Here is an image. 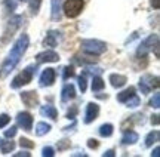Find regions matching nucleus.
I'll use <instances>...</instances> for the list:
<instances>
[{
  "instance_id": "nucleus-30",
  "label": "nucleus",
  "mask_w": 160,
  "mask_h": 157,
  "mask_svg": "<svg viewBox=\"0 0 160 157\" xmlns=\"http://www.w3.org/2000/svg\"><path fill=\"white\" fill-rule=\"evenodd\" d=\"M19 145L22 147V148H34V142H31V141L28 140V138H21L19 140Z\"/></svg>"
},
{
  "instance_id": "nucleus-13",
  "label": "nucleus",
  "mask_w": 160,
  "mask_h": 157,
  "mask_svg": "<svg viewBox=\"0 0 160 157\" xmlns=\"http://www.w3.org/2000/svg\"><path fill=\"white\" fill-rule=\"evenodd\" d=\"M36 61L39 64H43V62H58L59 61V55L55 51H45V52H40L36 55Z\"/></svg>"
},
{
  "instance_id": "nucleus-20",
  "label": "nucleus",
  "mask_w": 160,
  "mask_h": 157,
  "mask_svg": "<svg viewBox=\"0 0 160 157\" xmlns=\"http://www.w3.org/2000/svg\"><path fill=\"white\" fill-rule=\"evenodd\" d=\"M51 125L46 122H39L37 125H36V135L37 136H43V135L49 134L51 132Z\"/></svg>"
},
{
  "instance_id": "nucleus-31",
  "label": "nucleus",
  "mask_w": 160,
  "mask_h": 157,
  "mask_svg": "<svg viewBox=\"0 0 160 157\" xmlns=\"http://www.w3.org/2000/svg\"><path fill=\"white\" fill-rule=\"evenodd\" d=\"M11 122V117L8 116V114H0V129H3L5 126H8V123Z\"/></svg>"
},
{
  "instance_id": "nucleus-10",
  "label": "nucleus",
  "mask_w": 160,
  "mask_h": 157,
  "mask_svg": "<svg viewBox=\"0 0 160 157\" xmlns=\"http://www.w3.org/2000/svg\"><path fill=\"white\" fill-rule=\"evenodd\" d=\"M61 40H62V33L61 31H58V30H49L45 37V40H43V45L45 46L55 47V46H58V43Z\"/></svg>"
},
{
  "instance_id": "nucleus-40",
  "label": "nucleus",
  "mask_w": 160,
  "mask_h": 157,
  "mask_svg": "<svg viewBox=\"0 0 160 157\" xmlns=\"http://www.w3.org/2000/svg\"><path fill=\"white\" fill-rule=\"evenodd\" d=\"M21 156H24V157H30L31 154H30V153H27V151H21V153H15V154H13V157H21Z\"/></svg>"
},
{
  "instance_id": "nucleus-43",
  "label": "nucleus",
  "mask_w": 160,
  "mask_h": 157,
  "mask_svg": "<svg viewBox=\"0 0 160 157\" xmlns=\"http://www.w3.org/2000/svg\"><path fill=\"white\" fill-rule=\"evenodd\" d=\"M151 5H153L156 9H157V7H159V0H151Z\"/></svg>"
},
{
  "instance_id": "nucleus-8",
  "label": "nucleus",
  "mask_w": 160,
  "mask_h": 157,
  "mask_svg": "<svg viewBox=\"0 0 160 157\" xmlns=\"http://www.w3.org/2000/svg\"><path fill=\"white\" fill-rule=\"evenodd\" d=\"M17 125L19 128H22L24 130L30 132L33 128V116L30 114L28 111H21L17 114Z\"/></svg>"
},
{
  "instance_id": "nucleus-21",
  "label": "nucleus",
  "mask_w": 160,
  "mask_h": 157,
  "mask_svg": "<svg viewBox=\"0 0 160 157\" xmlns=\"http://www.w3.org/2000/svg\"><path fill=\"white\" fill-rule=\"evenodd\" d=\"M135 95V87H128V89H125L123 92H120L119 95H117V101L119 102H126L128 99L131 98V96H133Z\"/></svg>"
},
{
  "instance_id": "nucleus-15",
  "label": "nucleus",
  "mask_w": 160,
  "mask_h": 157,
  "mask_svg": "<svg viewBox=\"0 0 160 157\" xmlns=\"http://www.w3.org/2000/svg\"><path fill=\"white\" fill-rule=\"evenodd\" d=\"M76 98V87L74 85H65V86L62 87V91H61V101L62 102H68V101H71V99Z\"/></svg>"
},
{
  "instance_id": "nucleus-4",
  "label": "nucleus",
  "mask_w": 160,
  "mask_h": 157,
  "mask_svg": "<svg viewBox=\"0 0 160 157\" xmlns=\"http://www.w3.org/2000/svg\"><path fill=\"white\" fill-rule=\"evenodd\" d=\"M153 49H156V55L159 56V36L157 34L148 36V37L139 45V47L137 49V56L138 58H145V55L148 52H151Z\"/></svg>"
},
{
  "instance_id": "nucleus-42",
  "label": "nucleus",
  "mask_w": 160,
  "mask_h": 157,
  "mask_svg": "<svg viewBox=\"0 0 160 157\" xmlns=\"http://www.w3.org/2000/svg\"><path fill=\"white\" fill-rule=\"evenodd\" d=\"M159 154H160V148H159V147H156V148H154V151L151 153V156L157 157V156H159Z\"/></svg>"
},
{
  "instance_id": "nucleus-14",
  "label": "nucleus",
  "mask_w": 160,
  "mask_h": 157,
  "mask_svg": "<svg viewBox=\"0 0 160 157\" xmlns=\"http://www.w3.org/2000/svg\"><path fill=\"white\" fill-rule=\"evenodd\" d=\"M52 11H51V18L52 21H59L62 17V2L61 0H51Z\"/></svg>"
},
{
  "instance_id": "nucleus-19",
  "label": "nucleus",
  "mask_w": 160,
  "mask_h": 157,
  "mask_svg": "<svg viewBox=\"0 0 160 157\" xmlns=\"http://www.w3.org/2000/svg\"><path fill=\"white\" fill-rule=\"evenodd\" d=\"M98 132H99V135H101L102 138H108V136H111V135H113V132H114V126H113L111 123L101 125V126H99V129H98Z\"/></svg>"
},
{
  "instance_id": "nucleus-34",
  "label": "nucleus",
  "mask_w": 160,
  "mask_h": 157,
  "mask_svg": "<svg viewBox=\"0 0 160 157\" xmlns=\"http://www.w3.org/2000/svg\"><path fill=\"white\" fill-rule=\"evenodd\" d=\"M79 87H80V91H82V93L86 92V76L85 74H82L79 77Z\"/></svg>"
},
{
  "instance_id": "nucleus-25",
  "label": "nucleus",
  "mask_w": 160,
  "mask_h": 157,
  "mask_svg": "<svg viewBox=\"0 0 160 157\" xmlns=\"http://www.w3.org/2000/svg\"><path fill=\"white\" fill-rule=\"evenodd\" d=\"M17 6H18V3L15 0H3V11L6 13H12V12L17 9Z\"/></svg>"
},
{
  "instance_id": "nucleus-6",
  "label": "nucleus",
  "mask_w": 160,
  "mask_h": 157,
  "mask_svg": "<svg viewBox=\"0 0 160 157\" xmlns=\"http://www.w3.org/2000/svg\"><path fill=\"white\" fill-rule=\"evenodd\" d=\"M139 89L142 93H150L153 89L159 87V77L157 76H151V74H145L139 79Z\"/></svg>"
},
{
  "instance_id": "nucleus-39",
  "label": "nucleus",
  "mask_w": 160,
  "mask_h": 157,
  "mask_svg": "<svg viewBox=\"0 0 160 157\" xmlns=\"http://www.w3.org/2000/svg\"><path fill=\"white\" fill-rule=\"evenodd\" d=\"M159 114H153L151 116V125H159Z\"/></svg>"
},
{
  "instance_id": "nucleus-35",
  "label": "nucleus",
  "mask_w": 160,
  "mask_h": 157,
  "mask_svg": "<svg viewBox=\"0 0 160 157\" xmlns=\"http://www.w3.org/2000/svg\"><path fill=\"white\" fill-rule=\"evenodd\" d=\"M102 73V70L101 68H86L85 71H83V74H101Z\"/></svg>"
},
{
  "instance_id": "nucleus-32",
  "label": "nucleus",
  "mask_w": 160,
  "mask_h": 157,
  "mask_svg": "<svg viewBox=\"0 0 160 157\" xmlns=\"http://www.w3.org/2000/svg\"><path fill=\"white\" fill-rule=\"evenodd\" d=\"M42 156L43 157H53L55 156V150H53L52 147H45V148L42 150Z\"/></svg>"
},
{
  "instance_id": "nucleus-17",
  "label": "nucleus",
  "mask_w": 160,
  "mask_h": 157,
  "mask_svg": "<svg viewBox=\"0 0 160 157\" xmlns=\"http://www.w3.org/2000/svg\"><path fill=\"white\" fill-rule=\"evenodd\" d=\"M40 114L43 117H49L52 120H57L58 119V111L53 105H43V107L40 108Z\"/></svg>"
},
{
  "instance_id": "nucleus-7",
  "label": "nucleus",
  "mask_w": 160,
  "mask_h": 157,
  "mask_svg": "<svg viewBox=\"0 0 160 157\" xmlns=\"http://www.w3.org/2000/svg\"><path fill=\"white\" fill-rule=\"evenodd\" d=\"M24 22V18L21 15H17V17H12L9 21H8V25H6V30H5V37H3V42H8L11 39L13 33L17 31Z\"/></svg>"
},
{
  "instance_id": "nucleus-16",
  "label": "nucleus",
  "mask_w": 160,
  "mask_h": 157,
  "mask_svg": "<svg viewBox=\"0 0 160 157\" xmlns=\"http://www.w3.org/2000/svg\"><path fill=\"white\" fill-rule=\"evenodd\" d=\"M138 140H139V136H138L137 132L128 130V129H126L123 136H122V144H123V145H133Z\"/></svg>"
},
{
  "instance_id": "nucleus-41",
  "label": "nucleus",
  "mask_w": 160,
  "mask_h": 157,
  "mask_svg": "<svg viewBox=\"0 0 160 157\" xmlns=\"http://www.w3.org/2000/svg\"><path fill=\"white\" fill-rule=\"evenodd\" d=\"M114 156H116L114 150H108V151L104 153V157H114Z\"/></svg>"
},
{
  "instance_id": "nucleus-5",
  "label": "nucleus",
  "mask_w": 160,
  "mask_h": 157,
  "mask_svg": "<svg viewBox=\"0 0 160 157\" xmlns=\"http://www.w3.org/2000/svg\"><path fill=\"white\" fill-rule=\"evenodd\" d=\"M83 7H85L83 0H65V3L62 5V12L65 17L77 18L82 13Z\"/></svg>"
},
{
  "instance_id": "nucleus-23",
  "label": "nucleus",
  "mask_w": 160,
  "mask_h": 157,
  "mask_svg": "<svg viewBox=\"0 0 160 157\" xmlns=\"http://www.w3.org/2000/svg\"><path fill=\"white\" fill-rule=\"evenodd\" d=\"M159 140H160V132L159 130H153V132H150V134L145 136V147H151L153 144L159 142Z\"/></svg>"
},
{
  "instance_id": "nucleus-28",
  "label": "nucleus",
  "mask_w": 160,
  "mask_h": 157,
  "mask_svg": "<svg viewBox=\"0 0 160 157\" xmlns=\"http://www.w3.org/2000/svg\"><path fill=\"white\" fill-rule=\"evenodd\" d=\"M125 104H128V107H131V108H135V107H138V105L141 104V101H139V98H138L137 93H135L133 96H131V98L126 101Z\"/></svg>"
},
{
  "instance_id": "nucleus-36",
  "label": "nucleus",
  "mask_w": 160,
  "mask_h": 157,
  "mask_svg": "<svg viewBox=\"0 0 160 157\" xmlns=\"http://www.w3.org/2000/svg\"><path fill=\"white\" fill-rule=\"evenodd\" d=\"M76 114H77V107H71V110H68L67 111V119H71V120H74V117H76Z\"/></svg>"
},
{
  "instance_id": "nucleus-3",
  "label": "nucleus",
  "mask_w": 160,
  "mask_h": 157,
  "mask_svg": "<svg viewBox=\"0 0 160 157\" xmlns=\"http://www.w3.org/2000/svg\"><path fill=\"white\" fill-rule=\"evenodd\" d=\"M36 70H37L36 65H28V67H25L19 74H17V76L13 77V80L11 81V87L12 89H19V87L28 85L30 81L33 80V77H34Z\"/></svg>"
},
{
  "instance_id": "nucleus-18",
  "label": "nucleus",
  "mask_w": 160,
  "mask_h": 157,
  "mask_svg": "<svg viewBox=\"0 0 160 157\" xmlns=\"http://www.w3.org/2000/svg\"><path fill=\"white\" fill-rule=\"evenodd\" d=\"M126 81H128V79H126V76H123V74H116V73L110 74V83H111V86L113 87L125 86Z\"/></svg>"
},
{
  "instance_id": "nucleus-38",
  "label": "nucleus",
  "mask_w": 160,
  "mask_h": 157,
  "mask_svg": "<svg viewBox=\"0 0 160 157\" xmlns=\"http://www.w3.org/2000/svg\"><path fill=\"white\" fill-rule=\"evenodd\" d=\"M98 141L97 140H88V147L89 148H98Z\"/></svg>"
},
{
  "instance_id": "nucleus-12",
  "label": "nucleus",
  "mask_w": 160,
  "mask_h": 157,
  "mask_svg": "<svg viewBox=\"0 0 160 157\" xmlns=\"http://www.w3.org/2000/svg\"><path fill=\"white\" fill-rule=\"evenodd\" d=\"M98 114H99V105L95 104V102H89L86 105V113H85V120L83 122L86 125L92 123L93 120H97Z\"/></svg>"
},
{
  "instance_id": "nucleus-9",
  "label": "nucleus",
  "mask_w": 160,
  "mask_h": 157,
  "mask_svg": "<svg viewBox=\"0 0 160 157\" xmlns=\"http://www.w3.org/2000/svg\"><path fill=\"white\" fill-rule=\"evenodd\" d=\"M21 99L25 107L28 108H34L39 105V95L36 91H25V92L21 93Z\"/></svg>"
},
{
  "instance_id": "nucleus-37",
  "label": "nucleus",
  "mask_w": 160,
  "mask_h": 157,
  "mask_svg": "<svg viewBox=\"0 0 160 157\" xmlns=\"http://www.w3.org/2000/svg\"><path fill=\"white\" fill-rule=\"evenodd\" d=\"M67 147H70V141L62 140V141H59V142H58V150H59V151H62V150H65Z\"/></svg>"
},
{
  "instance_id": "nucleus-22",
  "label": "nucleus",
  "mask_w": 160,
  "mask_h": 157,
  "mask_svg": "<svg viewBox=\"0 0 160 157\" xmlns=\"http://www.w3.org/2000/svg\"><path fill=\"white\" fill-rule=\"evenodd\" d=\"M105 87V81L101 79L99 76H93L92 77V92H99Z\"/></svg>"
},
{
  "instance_id": "nucleus-26",
  "label": "nucleus",
  "mask_w": 160,
  "mask_h": 157,
  "mask_svg": "<svg viewBox=\"0 0 160 157\" xmlns=\"http://www.w3.org/2000/svg\"><path fill=\"white\" fill-rule=\"evenodd\" d=\"M30 5V12L31 15H37L39 13V9H40V5H42V0H27Z\"/></svg>"
},
{
  "instance_id": "nucleus-11",
  "label": "nucleus",
  "mask_w": 160,
  "mask_h": 157,
  "mask_svg": "<svg viewBox=\"0 0 160 157\" xmlns=\"http://www.w3.org/2000/svg\"><path fill=\"white\" fill-rule=\"evenodd\" d=\"M55 79H57L55 70H53V68H46V70L42 73V76H40L39 83L42 87H49L55 83Z\"/></svg>"
},
{
  "instance_id": "nucleus-1",
  "label": "nucleus",
  "mask_w": 160,
  "mask_h": 157,
  "mask_svg": "<svg viewBox=\"0 0 160 157\" xmlns=\"http://www.w3.org/2000/svg\"><path fill=\"white\" fill-rule=\"evenodd\" d=\"M30 46V37L27 34H21L18 37V40L13 43V46H12L11 52L8 55V58L3 61V64H2V74L3 76H8L12 70H15V67L18 65V62L21 61L22 58V55L27 52V49Z\"/></svg>"
},
{
  "instance_id": "nucleus-2",
  "label": "nucleus",
  "mask_w": 160,
  "mask_h": 157,
  "mask_svg": "<svg viewBox=\"0 0 160 157\" xmlns=\"http://www.w3.org/2000/svg\"><path fill=\"white\" fill-rule=\"evenodd\" d=\"M82 46V51L88 55H92V56H98V55H102L105 51H107V45L105 42L97 40V39H85L80 43Z\"/></svg>"
},
{
  "instance_id": "nucleus-24",
  "label": "nucleus",
  "mask_w": 160,
  "mask_h": 157,
  "mask_svg": "<svg viewBox=\"0 0 160 157\" xmlns=\"http://www.w3.org/2000/svg\"><path fill=\"white\" fill-rule=\"evenodd\" d=\"M13 148H15V142H13V141H2L0 140V151L3 153V154L12 153Z\"/></svg>"
},
{
  "instance_id": "nucleus-44",
  "label": "nucleus",
  "mask_w": 160,
  "mask_h": 157,
  "mask_svg": "<svg viewBox=\"0 0 160 157\" xmlns=\"http://www.w3.org/2000/svg\"><path fill=\"white\" fill-rule=\"evenodd\" d=\"M19 2H27V0H19Z\"/></svg>"
},
{
  "instance_id": "nucleus-33",
  "label": "nucleus",
  "mask_w": 160,
  "mask_h": 157,
  "mask_svg": "<svg viewBox=\"0 0 160 157\" xmlns=\"http://www.w3.org/2000/svg\"><path fill=\"white\" fill-rule=\"evenodd\" d=\"M17 126H11V128L8 129V130H5V136L9 140V138H13L15 135H17Z\"/></svg>"
},
{
  "instance_id": "nucleus-29",
  "label": "nucleus",
  "mask_w": 160,
  "mask_h": 157,
  "mask_svg": "<svg viewBox=\"0 0 160 157\" xmlns=\"http://www.w3.org/2000/svg\"><path fill=\"white\" fill-rule=\"evenodd\" d=\"M150 107H153V108H159L160 107V93L156 92L153 95V98L150 99Z\"/></svg>"
},
{
  "instance_id": "nucleus-27",
  "label": "nucleus",
  "mask_w": 160,
  "mask_h": 157,
  "mask_svg": "<svg viewBox=\"0 0 160 157\" xmlns=\"http://www.w3.org/2000/svg\"><path fill=\"white\" fill-rule=\"evenodd\" d=\"M74 67L73 65H67V67H64V71H62V79L64 80H68L71 77H74Z\"/></svg>"
}]
</instances>
